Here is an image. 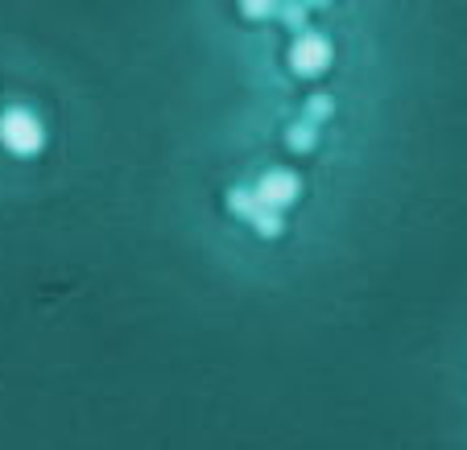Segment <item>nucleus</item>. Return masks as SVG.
Wrapping results in <instances>:
<instances>
[{
    "label": "nucleus",
    "instance_id": "obj_1",
    "mask_svg": "<svg viewBox=\"0 0 467 450\" xmlns=\"http://www.w3.org/2000/svg\"><path fill=\"white\" fill-rule=\"evenodd\" d=\"M46 141H50V137H46V124L34 107L13 104L0 112V145H5L13 158H21V161L37 158V153H46Z\"/></svg>",
    "mask_w": 467,
    "mask_h": 450
},
{
    "label": "nucleus",
    "instance_id": "obj_2",
    "mask_svg": "<svg viewBox=\"0 0 467 450\" xmlns=\"http://www.w3.org/2000/svg\"><path fill=\"white\" fill-rule=\"evenodd\" d=\"M256 207H274V211H290L302 199V178L290 174V169H265L253 186Z\"/></svg>",
    "mask_w": 467,
    "mask_h": 450
},
{
    "label": "nucleus",
    "instance_id": "obj_3",
    "mask_svg": "<svg viewBox=\"0 0 467 450\" xmlns=\"http://www.w3.org/2000/svg\"><path fill=\"white\" fill-rule=\"evenodd\" d=\"M331 66V42L318 34H302L298 42L290 46V71L298 79H318Z\"/></svg>",
    "mask_w": 467,
    "mask_h": 450
},
{
    "label": "nucleus",
    "instance_id": "obj_4",
    "mask_svg": "<svg viewBox=\"0 0 467 450\" xmlns=\"http://www.w3.org/2000/svg\"><path fill=\"white\" fill-rule=\"evenodd\" d=\"M285 211H274V207H256L253 215H248V223H253V231L256 236H265V240H277L285 231V220H282Z\"/></svg>",
    "mask_w": 467,
    "mask_h": 450
},
{
    "label": "nucleus",
    "instance_id": "obj_5",
    "mask_svg": "<svg viewBox=\"0 0 467 450\" xmlns=\"http://www.w3.org/2000/svg\"><path fill=\"white\" fill-rule=\"evenodd\" d=\"M285 145H290L294 153H310L318 145V128H315V120H302V124H294L290 133H285Z\"/></svg>",
    "mask_w": 467,
    "mask_h": 450
}]
</instances>
